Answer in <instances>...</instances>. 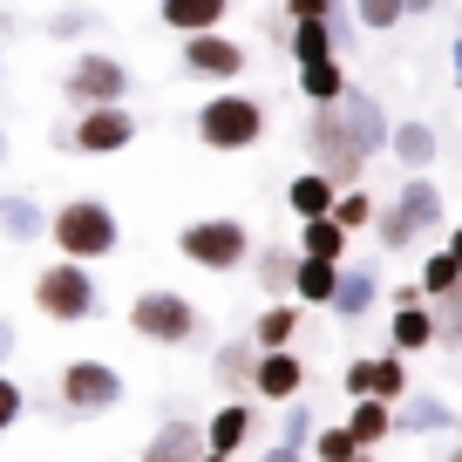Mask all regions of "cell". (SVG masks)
Segmentation results:
<instances>
[{
  "instance_id": "obj_1",
  "label": "cell",
  "mask_w": 462,
  "mask_h": 462,
  "mask_svg": "<svg viewBox=\"0 0 462 462\" xmlns=\"http://www.w3.org/2000/svg\"><path fill=\"white\" fill-rule=\"evenodd\" d=\"M388 130H394V116L381 109V96L354 82L340 102L306 109V157H313V171H327L340 190H354L367 177V163L388 150Z\"/></svg>"
},
{
  "instance_id": "obj_2",
  "label": "cell",
  "mask_w": 462,
  "mask_h": 462,
  "mask_svg": "<svg viewBox=\"0 0 462 462\" xmlns=\"http://www.w3.org/2000/svg\"><path fill=\"white\" fill-rule=\"evenodd\" d=\"M190 130H198V143L211 150V157H245V150L265 143L273 109H265V96H252V88H217V96L198 102Z\"/></svg>"
},
{
  "instance_id": "obj_3",
  "label": "cell",
  "mask_w": 462,
  "mask_h": 462,
  "mask_svg": "<svg viewBox=\"0 0 462 462\" xmlns=\"http://www.w3.org/2000/svg\"><path fill=\"white\" fill-rule=\"evenodd\" d=\"M48 245H55V259L102 265L123 252V217H116L109 198H69L48 211Z\"/></svg>"
},
{
  "instance_id": "obj_4",
  "label": "cell",
  "mask_w": 462,
  "mask_h": 462,
  "mask_svg": "<svg viewBox=\"0 0 462 462\" xmlns=\"http://www.w3.org/2000/svg\"><path fill=\"white\" fill-rule=\"evenodd\" d=\"M429 231H448V198H442V184L421 171V177H402V184H394V198L381 204L374 245L394 259V252H415Z\"/></svg>"
},
{
  "instance_id": "obj_5",
  "label": "cell",
  "mask_w": 462,
  "mask_h": 462,
  "mask_svg": "<svg viewBox=\"0 0 462 462\" xmlns=\"http://www.w3.org/2000/svg\"><path fill=\"white\" fill-rule=\"evenodd\" d=\"M252 225L245 217H231V211H211V217H190V225H177V259L198 265V273H252Z\"/></svg>"
},
{
  "instance_id": "obj_6",
  "label": "cell",
  "mask_w": 462,
  "mask_h": 462,
  "mask_svg": "<svg viewBox=\"0 0 462 462\" xmlns=\"http://www.w3.org/2000/svg\"><path fill=\"white\" fill-rule=\"evenodd\" d=\"M136 96V69L109 48H75L69 69H61V102L69 109H109V102Z\"/></svg>"
},
{
  "instance_id": "obj_7",
  "label": "cell",
  "mask_w": 462,
  "mask_h": 462,
  "mask_svg": "<svg viewBox=\"0 0 462 462\" xmlns=\"http://www.w3.org/2000/svg\"><path fill=\"white\" fill-rule=\"evenodd\" d=\"M130 333L143 346H190V340H204V313L177 286H143L130 300Z\"/></svg>"
},
{
  "instance_id": "obj_8",
  "label": "cell",
  "mask_w": 462,
  "mask_h": 462,
  "mask_svg": "<svg viewBox=\"0 0 462 462\" xmlns=\"http://www.w3.org/2000/svg\"><path fill=\"white\" fill-rule=\"evenodd\" d=\"M34 313L55 319V327H88L102 313V286H96V265H75L55 259L34 273Z\"/></svg>"
},
{
  "instance_id": "obj_9",
  "label": "cell",
  "mask_w": 462,
  "mask_h": 462,
  "mask_svg": "<svg viewBox=\"0 0 462 462\" xmlns=\"http://www.w3.org/2000/svg\"><path fill=\"white\" fill-rule=\"evenodd\" d=\"M136 136H143V116H136L130 102H109V109H75L69 123H55L48 143L75 150V157H123Z\"/></svg>"
},
{
  "instance_id": "obj_10",
  "label": "cell",
  "mask_w": 462,
  "mask_h": 462,
  "mask_svg": "<svg viewBox=\"0 0 462 462\" xmlns=\"http://www.w3.org/2000/svg\"><path fill=\"white\" fill-rule=\"evenodd\" d=\"M61 415L69 421H88V415H109V408H123V367L96 361V354H82V361L61 367Z\"/></svg>"
},
{
  "instance_id": "obj_11",
  "label": "cell",
  "mask_w": 462,
  "mask_h": 462,
  "mask_svg": "<svg viewBox=\"0 0 462 462\" xmlns=\"http://www.w3.org/2000/svg\"><path fill=\"white\" fill-rule=\"evenodd\" d=\"M177 69L198 75V82L238 88V82H245V69H252V48H245V42H231L225 28H211V34H184V42H177Z\"/></svg>"
},
{
  "instance_id": "obj_12",
  "label": "cell",
  "mask_w": 462,
  "mask_h": 462,
  "mask_svg": "<svg viewBox=\"0 0 462 462\" xmlns=\"http://www.w3.org/2000/svg\"><path fill=\"white\" fill-rule=\"evenodd\" d=\"M259 442V408H252V394H231L225 408H211V421H204V448L211 456H245V448Z\"/></svg>"
},
{
  "instance_id": "obj_13",
  "label": "cell",
  "mask_w": 462,
  "mask_h": 462,
  "mask_svg": "<svg viewBox=\"0 0 462 462\" xmlns=\"http://www.w3.org/2000/svg\"><path fill=\"white\" fill-rule=\"evenodd\" d=\"M361 394L402 402L408 394V361L402 354H361V361H346V402H361Z\"/></svg>"
},
{
  "instance_id": "obj_14",
  "label": "cell",
  "mask_w": 462,
  "mask_h": 462,
  "mask_svg": "<svg viewBox=\"0 0 462 462\" xmlns=\"http://www.w3.org/2000/svg\"><path fill=\"white\" fill-rule=\"evenodd\" d=\"M388 157L402 163V177L435 171V157H442V136H435V123H429V116H394V130H388Z\"/></svg>"
},
{
  "instance_id": "obj_15",
  "label": "cell",
  "mask_w": 462,
  "mask_h": 462,
  "mask_svg": "<svg viewBox=\"0 0 462 462\" xmlns=\"http://www.w3.org/2000/svg\"><path fill=\"white\" fill-rule=\"evenodd\" d=\"M252 394H259V402H273V408L300 402V394H306V361L292 354V346H279V354H259V374H252Z\"/></svg>"
},
{
  "instance_id": "obj_16",
  "label": "cell",
  "mask_w": 462,
  "mask_h": 462,
  "mask_svg": "<svg viewBox=\"0 0 462 462\" xmlns=\"http://www.w3.org/2000/svg\"><path fill=\"white\" fill-rule=\"evenodd\" d=\"M292 88L306 96V109H327V102H340L354 88V75H346L340 55H319V61H292Z\"/></svg>"
},
{
  "instance_id": "obj_17",
  "label": "cell",
  "mask_w": 462,
  "mask_h": 462,
  "mask_svg": "<svg viewBox=\"0 0 462 462\" xmlns=\"http://www.w3.org/2000/svg\"><path fill=\"white\" fill-rule=\"evenodd\" d=\"M394 435H456V408H448L442 394L408 388L402 402H394Z\"/></svg>"
},
{
  "instance_id": "obj_18",
  "label": "cell",
  "mask_w": 462,
  "mask_h": 462,
  "mask_svg": "<svg viewBox=\"0 0 462 462\" xmlns=\"http://www.w3.org/2000/svg\"><path fill=\"white\" fill-rule=\"evenodd\" d=\"M143 462H204V421L163 415V429L143 442Z\"/></svg>"
},
{
  "instance_id": "obj_19",
  "label": "cell",
  "mask_w": 462,
  "mask_h": 462,
  "mask_svg": "<svg viewBox=\"0 0 462 462\" xmlns=\"http://www.w3.org/2000/svg\"><path fill=\"white\" fill-rule=\"evenodd\" d=\"M381 300V265H340V286H333V319H367Z\"/></svg>"
},
{
  "instance_id": "obj_20",
  "label": "cell",
  "mask_w": 462,
  "mask_h": 462,
  "mask_svg": "<svg viewBox=\"0 0 462 462\" xmlns=\"http://www.w3.org/2000/svg\"><path fill=\"white\" fill-rule=\"evenodd\" d=\"M0 238L7 245H34V238H48V211L34 190H0Z\"/></svg>"
},
{
  "instance_id": "obj_21",
  "label": "cell",
  "mask_w": 462,
  "mask_h": 462,
  "mask_svg": "<svg viewBox=\"0 0 462 462\" xmlns=\"http://www.w3.org/2000/svg\"><path fill=\"white\" fill-rule=\"evenodd\" d=\"M157 21L184 42V34H211L231 21V0H157Z\"/></svg>"
},
{
  "instance_id": "obj_22",
  "label": "cell",
  "mask_w": 462,
  "mask_h": 462,
  "mask_svg": "<svg viewBox=\"0 0 462 462\" xmlns=\"http://www.w3.org/2000/svg\"><path fill=\"white\" fill-rule=\"evenodd\" d=\"M252 374H259V340L252 333H238V340H225L211 354V381L225 394H252Z\"/></svg>"
},
{
  "instance_id": "obj_23",
  "label": "cell",
  "mask_w": 462,
  "mask_h": 462,
  "mask_svg": "<svg viewBox=\"0 0 462 462\" xmlns=\"http://www.w3.org/2000/svg\"><path fill=\"white\" fill-rule=\"evenodd\" d=\"M333 204H340V184H333L327 171H292L286 177V211L300 217H333Z\"/></svg>"
},
{
  "instance_id": "obj_24",
  "label": "cell",
  "mask_w": 462,
  "mask_h": 462,
  "mask_svg": "<svg viewBox=\"0 0 462 462\" xmlns=\"http://www.w3.org/2000/svg\"><path fill=\"white\" fill-rule=\"evenodd\" d=\"M429 346H435V306H394V319H388V354L415 361V354H429Z\"/></svg>"
},
{
  "instance_id": "obj_25",
  "label": "cell",
  "mask_w": 462,
  "mask_h": 462,
  "mask_svg": "<svg viewBox=\"0 0 462 462\" xmlns=\"http://www.w3.org/2000/svg\"><path fill=\"white\" fill-rule=\"evenodd\" d=\"M252 273H259V292H273V300H292L300 245H259V252H252Z\"/></svg>"
},
{
  "instance_id": "obj_26",
  "label": "cell",
  "mask_w": 462,
  "mask_h": 462,
  "mask_svg": "<svg viewBox=\"0 0 462 462\" xmlns=\"http://www.w3.org/2000/svg\"><path fill=\"white\" fill-rule=\"evenodd\" d=\"M300 313H306L300 300H273V306H265V313H259V327H252L259 354H279V346H292V340H300Z\"/></svg>"
},
{
  "instance_id": "obj_27",
  "label": "cell",
  "mask_w": 462,
  "mask_h": 462,
  "mask_svg": "<svg viewBox=\"0 0 462 462\" xmlns=\"http://www.w3.org/2000/svg\"><path fill=\"white\" fill-rule=\"evenodd\" d=\"M346 429H354V442H361V448L394 442V402H374V394H361V402L346 408Z\"/></svg>"
},
{
  "instance_id": "obj_28",
  "label": "cell",
  "mask_w": 462,
  "mask_h": 462,
  "mask_svg": "<svg viewBox=\"0 0 462 462\" xmlns=\"http://www.w3.org/2000/svg\"><path fill=\"white\" fill-rule=\"evenodd\" d=\"M292 245H300L306 259H327V265H346V245H354V238H346V231L333 225V217H306V225H300V238H292Z\"/></svg>"
},
{
  "instance_id": "obj_29",
  "label": "cell",
  "mask_w": 462,
  "mask_h": 462,
  "mask_svg": "<svg viewBox=\"0 0 462 462\" xmlns=\"http://www.w3.org/2000/svg\"><path fill=\"white\" fill-rule=\"evenodd\" d=\"M319 55H340V42H333V21H327V14L292 21V34H286V61H319Z\"/></svg>"
},
{
  "instance_id": "obj_30",
  "label": "cell",
  "mask_w": 462,
  "mask_h": 462,
  "mask_svg": "<svg viewBox=\"0 0 462 462\" xmlns=\"http://www.w3.org/2000/svg\"><path fill=\"white\" fill-rule=\"evenodd\" d=\"M333 286H340V265L306 259V252H300V273H292V300H300V306H333Z\"/></svg>"
},
{
  "instance_id": "obj_31",
  "label": "cell",
  "mask_w": 462,
  "mask_h": 462,
  "mask_svg": "<svg viewBox=\"0 0 462 462\" xmlns=\"http://www.w3.org/2000/svg\"><path fill=\"white\" fill-rule=\"evenodd\" d=\"M96 28H102V7H88V0H69V7H55V14L42 21L48 42H88Z\"/></svg>"
},
{
  "instance_id": "obj_32",
  "label": "cell",
  "mask_w": 462,
  "mask_h": 462,
  "mask_svg": "<svg viewBox=\"0 0 462 462\" xmlns=\"http://www.w3.org/2000/svg\"><path fill=\"white\" fill-rule=\"evenodd\" d=\"M462 286V259L448 245H435V252H421V300H442V292H456Z\"/></svg>"
},
{
  "instance_id": "obj_33",
  "label": "cell",
  "mask_w": 462,
  "mask_h": 462,
  "mask_svg": "<svg viewBox=\"0 0 462 462\" xmlns=\"http://www.w3.org/2000/svg\"><path fill=\"white\" fill-rule=\"evenodd\" d=\"M374 217H381V204H374V190H340V204H333V225L346 231V238H367L374 231Z\"/></svg>"
},
{
  "instance_id": "obj_34",
  "label": "cell",
  "mask_w": 462,
  "mask_h": 462,
  "mask_svg": "<svg viewBox=\"0 0 462 462\" xmlns=\"http://www.w3.org/2000/svg\"><path fill=\"white\" fill-rule=\"evenodd\" d=\"M361 456H374V448L354 442V429H346V421H333V429L313 435V462H361Z\"/></svg>"
},
{
  "instance_id": "obj_35",
  "label": "cell",
  "mask_w": 462,
  "mask_h": 462,
  "mask_svg": "<svg viewBox=\"0 0 462 462\" xmlns=\"http://www.w3.org/2000/svg\"><path fill=\"white\" fill-rule=\"evenodd\" d=\"M313 435H319V421H313V402H286L279 408V442H292V448H313Z\"/></svg>"
},
{
  "instance_id": "obj_36",
  "label": "cell",
  "mask_w": 462,
  "mask_h": 462,
  "mask_svg": "<svg viewBox=\"0 0 462 462\" xmlns=\"http://www.w3.org/2000/svg\"><path fill=\"white\" fill-rule=\"evenodd\" d=\"M354 21H361L367 34H394L408 21V7L402 0H354Z\"/></svg>"
},
{
  "instance_id": "obj_37",
  "label": "cell",
  "mask_w": 462,
  "mask_h": 462,
  "mask_svg": "<svg viewBox=\"0 0 462 462\" xmlns=\"http://www.w3.org/2000/svg\"><path fill=\"white\" fill-rule=\"evenodd\" d=\"M435 346H462V286L435 300Z\"/></svg>"
},
{
  "instance_id": "obj_38",
  "label": "cell",
  "mask_w": 462,
  "mask_h": 462,
  "mask_svg": "<svg viewBox=\"0 0 462 462\" xmlns=\"http://www.w3.org/2000/svg\"><path fill=\"white\" fill-rule=\"evenodd\" d=\"M21 415H28V388H21V381L7 374V367H0V435L14 429Z\"/></svg>"
},
{
  "instance_id": "obj_39",
  "label": "cell",
  "mask_w": 462,
  "mask_h": 462,
  "mask_svg": "<svg viewBox=\"0 0 462 462\" xmlns=\"http://www.w3.org/2000/svg\"><path fill=\"white\" fill-rule=\"evenodd\" d=\"M292 21H313V14H340V0H279Z\"/></svg>"
},
{
  "instance_id": "obj_40",
  "label": "cell",
  "mask_w": 462,
  "mask_h": 462,
  "mask_svg": "<svg viewBox=\"0 0 462 462\" xmlns=\"http://www.w3.org/2000/svg\"><path fill=\"white\" fill-rule=\"evenodd\" d=\"M388 300H394V306H429V300H421V279H402V286H388Z\"/></svg>"
},
{
  "instance_id": "obj_41",
  "label": "cell",
  "mask_w": 462,
  "mask_h": 462,
  "mask_svg": "<svg viewBox=\"0 0 462 462\" xmlns=\"http://www.w3.org/2000/svg\"><path fill=\"white\" fill-rule=\"evenodd\" d=\"M14 346H21V333H14V319H7V313H0V367H7V361H14Z\"/></svg>"
},
{
  "instance_id": "obj_42",
  "label": "cell",
  "mask_w": 462,
  "mask_h": 462,
  "mask_svg": "<svg viewBox=\"0 0 462 462\" xmlns=\"http://www.w3.org/2000/svg\"><path fill=\"white\" fill-rule=\"evenodd\" d=\"M259 462H313V456H306V448H292V442H273Z\"/></svg>"
},
{
  "instance_id": "obj_43",
  "label": "cell",
  "mask_w": 462,
  "mask_h": 462,
  "mask_svg": "<svg viewBox=\"0 0 462 462\" xmlns=\"http://www.w3.org/2000/svg\"><path fill=\"white\" fill-rule=\"evenodd\" d=\"M402 7H408V14H415V21H429V14H442L448 0H402Z\"/></svg>"
},
{
  "instance_id": "obj_44",
  "label": "cell",
  "mask_w": 462,
  "mask_h": 462,
  "mask_svg": "<svg viewBox=\"0 0 462 462\" xmlns=\"http://www.w3.org/2000/svg\"><path fill=\"white\" fill-rule=\"evenodd\" d=\"M7 157H14V136H7V123H0V171H7Z\"/></svg>"
},
{
  "instance_id": "obj_45",
  "label": "cell",
  "mask_w": 462,
  "mask_h": 462,
  "mask_svg": "<svg viewBox=\"0 0 462 462\" xmlns=\"http://www.w3.org/2000/svg\"><path fill=\"white\" fill-rule=\"evenodd\" d=\"M442 245H448V252L462 259V225H448V238H442Z\"/></svg>"
},
{
  "instance_id": "obj_46",
  "label": "cell",
  "mask_w": 462,
  "mask_h": 462,
  "mask_svg": "<svg viewBox=\"0 0 462 462\" xmlns=\"http://www.w3.org/2000/svg\"><path fill=\"white\" fill-rule=\"evenodd\" d=\"M448 61H456V75H462V28H456V42H448Z\"/></svg>"
},
{
  "instance_id": "obj_47",
  "label": "cell",
  "mask_w": 462,
  "mask_h": 462,
  "mask_svg": "<svg viewBox=\"0 0 462 462\" xmlns=\"http://www.w3.org/2000/svg\"><path fill=\"white\" fill-rule=\"evenodd\" d=\"M442 462H462V442H448V448H442Z\"/></svg>"
},
{
  "instance_id": "obj_48",
  "label": "cell",
  "mask_w": 462,
  "mask_h": 462,
  "mask_svg": "<svg viewBox=\"0 0 462 462\" xmlns=\"http://www.w3.org/2000/svg\"><path fill=\"white\" fill-rule=\"evenodd\" d=\"M204 462H231V456H211V448H204Z\"/></svg>"
},
{
  "instance_id": "obj_49",
  "label": "cell",
  "mask_w": 462,
  "mask_h": 462,
  "mask_svg": "<svg viewBox=\"0 0 462 462\" xmlns=\"http://www.w3.org/2000/svg\"><path fill=\"white\" fill-rule=\"evenodd\" d=\"M456 435H462V415H456Z\"/></svg>"
},
{
  "instance_id": "obj_50",
  "label": "cell",
  "mask_w": 462,
  "mask_h": 462,
  "mask_svg": "<svg viewBox=\"0 0 462 462\" xmlns=\"http://www.w3.org/2000/svg\"><path fill=\"white\" fill-rule=\"evenodd\" d=\"M456 88H462V75H456Z\"/></svg>"
},
{
  "instance_id": "obj_51",
  "label": "cell",
  "mask_w": 462,
  "mask_h": 462,
  "mask_svg": "<svg viewBox=\"0 0 462 462\" xmlns=\"http://www.w3.org/2000/svg\"><path fill=\"white\" fill-rule=\"evenodd\" d=\"M361 462H374V456H361Z\"/></svg>"
},
{
  "instance_id": "obj_52",
  "label": "cell",
  "mask_w": 462,
  "mask_h": 462,
  "mask_svg": "<svg viewBox=\"0 0 462 462\" xmlns=\"http://www.w3.org/2000/svg\"><path fill=\"white\" fill-rule=\"evenodd\" d=\"M456 28H462V21H456Z\"/></svg>"
}]
</instances>
